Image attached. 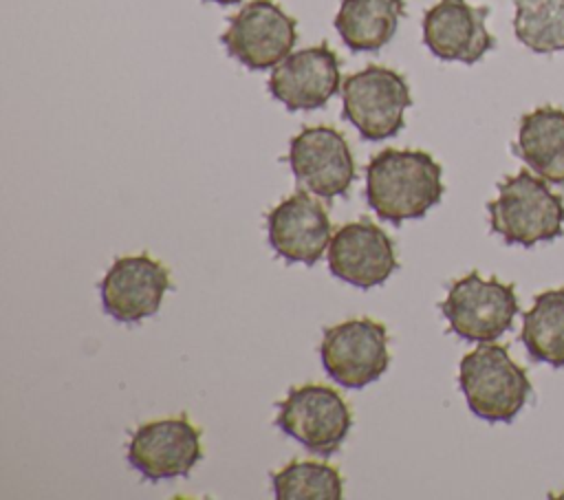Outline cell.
<instances>
[{
  "mask_svg": "<svg viewBox=\"0 0 564 500\" xmlns=\"http://www.w3.org/2000/svg\"><path fill=\"white\" fill-rule=\"evenodd\" d=\"M445 192L441 163L423 150L388 148L366 167V200L392 225L423 218Z\"/></svg>",
  "mask_w": 564,
  "mask_h": 500,
  "instance_id": "6da1fadb",
  "label": "cell"
},
{
  "mask_svg": "<svg viewBox=\"0 0 564 500\" xmlns=\"http://www.w3.org/2000/svg\"><path fill=\"white\" fill-rule=\"evenodd\" d=\"M489 227L507 244L533 247L564 233V198L542 176L520 170L498 183V196L487 203Z\"/></svg>",
  "mask_w": 564,
  "mask_h": 500,
  "instance_id": "7a4b0ae2",
  "label": "cell"
},
{
  "mask_svg": "<svg viewBox=\"0 0 564 500\" xmlns=\"http://www.w3.org/2000/svg\"><path fill=\"white\" fill-rule=\"evenodd\" d=\"M458 385L471 414L487 423H511L533 394V385L507 346L480 341L458 366Z\"/></svg>",
  "mask_w": 564,
  "mask_h": 500,
  "instance_id": "3957f363",
  "label": "cell"
},
{
  "mask_svg": "<svg viewBox=\"0 0 564 500\" xmlns=\"http://www.w3.org/2000/svg\"><path fill=\"white\" fill-rule=\"evenodd\" d=\"M410 106L412 95L405 77L388 66L370 64L341 84V115L368 141L397 137Z\"/></svg>",
  "mask_w": 564,
  "mask_h": 500,
  "instance_id": "277c9868",
  "label": "cell"
},
{
  "mask_svg": "<svg viewBox=\"0 0 564 500\" xmlns=\"http://www.w3.org/2000/svg\"><path fill=\"white\" fill-rule=\"evenodd\" d=\"M441 313L449 330L467 341H494L513 326L518 315L516 286L496 275L482 278L471 271L447 289Z\"/></svg>",
  "mask_w": 564,
  "mask_h": 500,
  "instance_id": "5b68a950",
  "label": "cell"
},
{
  "mask_svg": "<svg viewBox=\"0 0 564 500\" xmlns=\"http://www.w3.org/2000/svg\"><path fill=\"white\" fill-rule=\"evenodd\" d=\"M275 425L308 452L319 456L335 454L352 427V412L341 394L322 383L291 388L278 403Z\"/></svg>",
  "mask_w": 564,
  "mask_h": 500,
  "instance_id": "8992f818",
  "label": "cell"
},
{
  "mask_svg": "<svg viewBox=\"0 0 564 500\" xmlns=\"http://www.w3.org/2000/svg\"><path fill=\"white\" fill-rule=\"evenodd\" d=\"M326 374L344 388H366L390 366L388 330L370 317H355L328 326L319 344Z\"/></svg>",
  "mask_w": 564,
  "mask_h": 500,
  "instance_id": "52a82bcc",
  "label": "cell"
},
{
  "mask_svg": "<svg viewBox=\"0 0 564 500\" xmlns=\"http://www.w3.org/2000/svg\"><path fill=\"white\" fill-rule=\"evenodd\" d=\"M297 22L273 0H251L220 35L227 53L249 70L278 66L295 46Z\"/></svg>",
  "mask_w": 564,
  "mask_h": 500,
  "instance_id": "ba28073f",
  "label": "cell"
},
{
  "mask_svg": "<svg viewBox=\"0 0 564 500\" xmlns=\"http://www.w3.org/2000/svg\"><path fill=\"white\" fill-rule=\"evenodd\" d=\"M286 161L295 181L322 198L344 196L357 178L350 145L330 126L302 128L289 143Z\"/></svg>",
  "mask_w": 564,
  "mask_h": 500,
  "instance_id": "9c48e42d",
  "label": "cell"
},
{
  "mask_svg": "<svg viewBox=\"0 0 564 500\" xmlns=\"http://www.w3.org/2000/svg\"><path fill=\"white\" fill-rule=\"evenodd\" d=\"M128 463L148 480L187 476L203 458L200 430L185 416H165L139 425L128 443Z\"/></svg>",
  "mask_w": 564,
  "mask_h": 500,
  "instance_id": "30bf717a",
  "label": "cell"
},
{
  "mask_svg": "<svg viewBox=\"0 0 564 500\" xmlns=\"http://www.w3.org/2000/svg\"><path fill=\"white\" fill-rule=\"evenodd\" d=\"M170 289V271L148 253L117 258L99 282L104 311L123 324L159 313Z\"/></svg>",
  "mask_w": 564,
  "mask_h": 500,
  "instance_id": "8fae6325",
  "label": "cell"
},
{
  "mask_svg": "<svg viewBox=\"0 0 564 500\" xmlns=\"http://www.w3.org/2000/svg\"><path fill=\"white\" fill-rule=\"evenodd\" d=\"M267 86L291 112L324 108L341 90L339 57L326 42L300 48L273 66Z\"/></svg>",
  "mask_w": 564,
  "mask_h": 500,
  "instance_id": "7c38bea8",
  "label": "cell"
},
{
  "mask_svg": "<svg viewBox=\"0 0 564 500\" xmlns=\"http://www.w3.org/2000/svg\"><path fill=\"white\" fill-rule=\"evenodd\" d=\"M397 251L390 236L361 218L341 225L328 244V269L341 282L357 289L383 284L397 271Z\"/></svg>",
  "mask_w": 564,
  "mask_h": 500,
  "instance_id": "4fadbf2b",
  "label": "cell"
},
{
  "mask_svg": "<svg viewBox=\"0 0 564 500\" xmlns=\"http://www.w3.org/2000/svg\"><path fill=\"white\" fill-rule=\"evenodd\" d=\"M271 249L289 264H315L330 244L333 229L324 205L308 192H295L267 214Z\"/></svg>",
  "mask_w": 564,
  "mask_h": 500,
  "instance_id": "5bb4252c",
  "label": "cell"
},
{
  "mask_svg": "<svg viewBox=\"0 0 564 500\" xmlns=\"http://www.w3.org/2000/svg\"><path fill=\"white\" fill-rule=\"evenodd\" d=\"M489 7H474L467 0H438L423 15V44L445 62L476 64L496 46L485 20Z\"/></svg>",
  "mask_w": 564,
  "mask_h": 500,
  "instance_id": "9a60e30c",
  "label": "cell"
},
{
  "mask_svg": "<svg viewBox=\"0 0 564 500\" xmlns=\"http://www.w3.org/2000/svg\"><path fill=\"white\" fill-rule=\"evenodd\" d=\"M513 152L544 181L564 185V110L546 104L522 115Z\"/></svg>",
  "mask_w": 564,
  "mask_h": 500,
  "instance_id": "2e32d148",
  "label": "cell"
},
{
  "mask_svg": "<svg viewBox=\"0 0 564 500\" xmlns=\"http://www.w3.org/2000/svg\"><path fill=\"white\" fill-rule=\"evenodd\" d=\"M403 13V0H341L333 24L350 51L375 53L394 37Z\"/></svg>",
  "mask_w": 564,
  "mask_h": 500,
  "instance_id": "e0dca14e",
  "label": "cell"
},
{
  "mask_svg": "<svg viewBox=\"0 0 564 500\" xmlns=\"http://www.w3.org/2000/svg\"><path fill=\"white\" fill-rule=\"evenodd\" d=\"M520 341L533 361L564 368V286L535 295L522 313Z\"/></svg>",
  "mask_w": 564,
  "mask_h": 500,
  "instance_id": "ac0fdd59",
  "label": "cell"
},
{
  "mask_svg": "<svg viewBox=\"0 0 564 500\" xmlns=\"http://www.w3.org/2000/svg\"><path fill=\"white\" fill-rule=\"evenodd\" d=\"M513 33L533 53L564 51V0H516Z\"/></svg>",
  "mask_w": 564,
  "mask_h": 500,
  "instance_id": "d6986e66",
  "label": "cell"
},
{
  "mask_svg": "<svg viewBox=\"0 0 564 500\" xmlns=\"http://www.w3.org/2000/svg\"><path fill=\"white\" fill-rule=\"evenodd\" d=\"M278 500H339L344 480L333 465L317 460H293L271 476Z\"/></svg>",
  "mask_w": 564,
  "mask_h": 500,
  "instance_id": "ffe728a7",
  "label": "cell"
},
{
  "mask_svg": "<svg viewBox=\"0 0 564 500\" xmlns=\"http://www.w3.org/2000/svg\"><path fill=\"white\" fill-rule=\"evenodd\" d=\"M205 2H216V4H238L242 0H205Z\"/></svg>",
  "mask_w": 564,
  "mask_h": 500,
  "instance_id": "44dd1931",
  "label": "cell"
},
{
  "mask_svg": "<svg viewBox=\"0 0 564 500\" xmlns=\"http://www.w3.org/2000/svg\"><path fill=\"white\" fill-rule=\"evenodd\" d=\"M557 498H564V493H560V496H557Z\"/></svg>",
  "mask_w": 564,
  "mask_h": 500,
  "instance_id": "7402d4cb",
  "label": "cell"
}]
</instances>
